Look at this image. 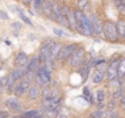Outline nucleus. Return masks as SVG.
Returning a JSON list of instances; mask_svg holds the SVG:
<instances>
[{"mask_svg":"<svg viewBox=\"0 0 125 118\" xmlns=\"http://www.w3.org/2000/svg\"><path fill=\"white\" fill-rule=\"evenodd\" d=\"M73 14H75V19L77 22V31L79 33H81L82 35H86V36H92L94 34L93 32L92 25H91V22L89 20V18H87L83 14V12L80 10H75L73 11Z\"/></svg>","mask_w":125,"mask_h":118,"instance_id":"nucleus-1","label":"nucleus"},{"mask_svg":"<svg viewBox=\"0 0 125 118\" xmlns=\"http://www.w3.org/2000/svg\"><path fill=\"white\" fill-rule=\"evenodd\" d=\"M35 79H36L39 85L44 86V88L50 85L51 81H52V77H51V71L47 68V66H45V64L40 66L36 74H35Z\"/></svg>","mask_w":125,"mask_h":118,"instance_id":"nucleus-2","label":"nucleus"},{"mask_svg":"<svg viewBox=\"0 0 125 118\" xmlns=\"http://www.w3.org/2000/svg\"><path fill=\"white\" fill-rule=\"evenodd\" d=\"M102 32H103L104 36L108 41L110 42H116L119 39V33H117L116 24L112 21H105L103 23V27H102Z\"/></svg>","mask_w":125,"mask_h":118,"instance_id":"nucleus-3","label":"nucleus"},{"mask_svg":"<svg viewBox=\"0 0 125 118\" xmlns=\"http://www.w3.org/2000/svg\"><path fill=\"white\" fill-rule=\"evenodd\" d=\"M84 59V49L81 46H78L69 58V64L71 67H78L82 64Z\"/></svg>","mask_w":125,"mask_h":118,"instance_id":"nucleus-4","label":"nucleus"},{"mask_svg":"<svg viewBox=\"0 0 125 118\" xmlns=\"http://www.w3.org/2000/svg\"><path fill=\"white\" fill-rule=\"evenodd\" d=\"M53 43H54V42H52V41H46L45 43L42 44L41 49H40V53H39V56H37V58L40 60V64H45L46 61H48V59H50L51 47H52Z\"/></svg>","mask_w":125,"mask_h":118,"instance_id":"nucleus-5","label":"nucleus"},{"mask_svg":"<svg viewBox=\"0 0 125 118\" xmlns=\"http://www.w3.org/2000/svg\"><path fill=\"white\" fill-rule=\"evenodd\" d=\"M77 47H78L77 44H67V45L62 46L61 52H59L58 59L61 60V61H62V62L66 61V60H68Z\"/></svg>","mask_w":125,"mask_h":118,"instance_id":"nucleus-6","label":"nucleus"},{"mask_svg":"<svg viewBox=\"0 0 125 118\" xmlns=\"http://www.w3.org/2000/svg\"><path fill=\"white\" fill-rule=\"evenodd\" d=\"M120 60L119 58H113L110 61L108 66V69H106V75H108V79L109 81H112V80L116 79L117 78V68H119V64H120Z\"/></svg>","mask_w":125,"mask_h":118,"instance_id":"nucleus-7","label":"nucleus"},{"mask_svg":"<svg viewBox=\"0 0 125 118\" xmlns=\"http://www.w3.org/2000/svg\"><path fill=\"white\" fill-rule=\"evenodd\" d=\"M40 68V60L37 57H33L29 60L28 64H26V75H29L28 79L33 78V75L36 74L37 69Z\"/></svg>","mask_w":125,"mask_h":118,"instance_id":"nucleus-8","label":"nucleus"},{"mask_svg":"<svg viewBox=\"0 0 125 118\" xmlns=\"http://www.w3.org/2000/svg\"><path fill=\"white\" fill-rule=\"evenodd\" d=\"M30 89V79H22L20 80V82L15 85L14 92L17 96H22L23 94H25Z\"/></svg>","mask_w":125,"mask_h":118,"instance_id":"nucleus-9","label":"nucleus"},{"mask_svg":"<svg viewBox=\"0 0 125 118\" xmlns=\"http://www.w3.org/2000/svg\"><path fill=\"white\" fill-rule=\"evenodd\" d=\"M61 104V97H52V99H46L43 101V107L45 110H50V109H54V108H57L58 105Z\"/></svg>","mask_w":125,"mask_h":118,"instance_id":"nucleus-10","label":"nucleus"},{"mask_svg":"<svg viewBox=\"0 0 125 118\" xmlns=\"http://www.w3.org/2000/svg\"><path fill=\"white\" fill-rule=\"evenodd\" d=\"M28 62H29V57L24 52L18 53L14 58V66L17 68H19V67H25L28 64Z\"/></svg>","mask_w":125,"mask_h":118,"instance_id":"nucleus-11","label":"nucleus"},{"mask_svg":"<svg viewBox=\"0 0 125 118\" xmlns=\"http://www.w3.org/2000/svg\"><path fill=\"white\" fill-rule=\"evenodd\" d=\"M91 22V25H92V28H93V32L97 33V34H101L102 33V27H103V24L101 23L100 19L97 17L95 14H92L90 18H89Z\"/></svg>","mask_w":125,"mask_h":118,"instance_id":"nucleus-12","label":"nucleus"},{"mask_svg":"<svg viewBox=\"0 0 125 118\" xmlns=\"http://www.w3.org/2000/svg\"><path fill=\"white\" fill-rule=\"evenodd\" d=\"M10 75L13 78L14 81L22 80V78L26 75V68L25 67H19V68H15L14 70L10 73Z\"/></svg>","mask_w":125,"mask_h":118,"instance_id":"nucleus-13","label":"nucleus"},{"mask_svg":"<svg viewBox=\"0 0 125 118\" xmlns=\"http://www.w3.org/2000/svg\"><path fill=\"white\" fill-rule=\"evenodd\" d=\"M62 45L61 43H53L52 47H51V53H50V59L48 60H55L56 58H58L59 52H61Z\"/></svg>","mask_w":125,"mask_h":118,"instance_id":"nucleus-14","label":"nucleus"},{"mask_svg":"<svg viewBox=\"0 0 125 118\" xmlns=\"http://www.w3.org/2000/svg\"><path fill=\"white\" fill-rule=\"evenodd\" d=\"M53 4L54 3H52L50 0H45L42 3V11H43V13L46 17L52 18V19H53Z\"/></svg>","mask_w":125,"mask_h":118,"instance_id":"nucleus-15","label":"nucleus"},{"mask_svg":"<svg viewBox=\"0 0 125 118\" xmlns=\"http://www.w3.org/2000/svg\"><path fill=\"white\" fill-rule=\"evenodd\" d=\"M6 105H7V107H9L12 110H20V108H21L20 102L17 97H9L6 101Z\"/></svg>","mask_w":125,"mask_h":118,"instance_id":"nucleus-16","label":"nucleus"},{"mask_svg":"<svg viewBox=\"0 0 125 118\" xmlns=\"http://www.w3.org/2000/svg\"><path fill=\"white\" fill-rule=\"evenodd\" d=\"M117 33H119V38L125 39V20H119L116 23Z\"/></svg>","mask_w":125,"mask_h":118,"instance_id":"nucleus-17","label":"nucleus"},{"mask_svg":"<svg viewBox=\"0 0 125 118\" xmlns=\"http://www.w3.org/2000/svg\"><path fill=\"white\" fill-rule=\"evenodd\" d=\"M67 20L69 23V27H71L73 30H77V22L75 19V14H73V11H71L70 9L67 12Z\"/></svg>","mask_w":125,"mask_h":118,"instance_id":"nucleus-18","label":"nucleus"},{"mask_svg":"<svg viewBox=\"0 0 125 118\" xmlns=\"http://www.w3.org/2000/svg\"><path fill=\"white\" fill-rule=\"evenodd\" d=\"M103 78H104V71L98 69V70L95 71V72L93 73V75H92V82L93 83H95V84L101 83L102 80H103Z\"/></svg>","mask_w":125,"mask_h":118,"instance_id":"nucleus-19","label":"nucleus"},{"mask_svg":"<svg viewBox=\"0 0 125 118\" xmlns=\"http://www.w3.org/2000/svg\"><path fill=\"white\" fill-rule=\"evenodd\" d=\"M81 66V68H80V75L82 77V80H87V78L89 77V72H90V64H80Z\"/></svg>","mask_w":125,"mask_h":118,"instance_id":"nucleus-20","label":"nucleus"},{"mask_svg":"<svg viewBox=\"0 0 125 118\" xmlns=\"http://www.w3.org/2000/svg\"><path fill=\"white\" fill-rule=\"evenodd\" d=\"M28 94L31 100H36L37 97L40 96V89L37 88L36 85L30 86V89H29V91H28Z\"/></svg>","mask_w":125,"mask_h":118,"instance_id":"nucleus-21","label":"nucleus"},{"mask_svg":"<svg viewBox=\"0 0 125 118\" xmlns=\"http://www.w3.org/2000/svg\"><path fill=\"white\" fill-rule=\"evenodd\" d=\"M42 95H43V99H52V97H57V95L54 93V91L50 88V86H45L42 91Z\"/></svg>","mask_w":125,"mask_h":118,"instance_id":"nucleus-22","label":"nucleus"},{"mask_svg":"<svg viewBox=\"0 0 125 118\" xmlns=\"http://www.w3.org/2000/svg\"><path fill=\"white\" fill-rule=\"evenodd\" d=\"M117 78L122 79L125 78V58L121 59L119 64V68H117Z\"/></svg>","mask_w":125,"mask_h":118,"instance_id":"nucleus-23","label":"nucleus"},{"mask_svg":"<svg viewBox=\"0 0 125 118\" xmlns=\"http://www.w3.org/2000/svg\"><path fill=\"white\" fill-rule=\"evenodd\" d=\"M104 99H105V93H104V91L103 90H98L97 93H95V100H97L98 104L103 103Z\"/></svg>","mask_w":125,"mask_h":118,"instance_id":"nucleus-24","label":"nucleus"},{"mask_svg":"<svg viewBox=\"0 0 125 118\" xmlns=\"http://www.w3.org/2000/svg\"><path fill=\"white\" fill-rule=\"evenodd\" d=\"M8 81H9V75L2 77L1 79H0V91H2L3 89L7 88V85H8Z\"/></svg>","mask_w":125,"mask_h":118,"instance_id":"nucleus-25","label":"nucleus"},{"mask_svg":"<svg viewBox=\"0 0 125 118\" xmlns=\"http://www.w3.org/2000/svg\"><path fill=\"white\" fill-rule=\"evenodd\" d=\"M103 118H117V114L114 110H106L103 114Z\"/></svg>","mask_w":125,"mask_h":118,"instance_id":"nucleus-26","label":"nucleus"},{"mask_svg":"<svg viewBox=\"0 0 125 118\" xmlns=\"http://www.w3.org/2000/svg\"><path fill=\"white\" fill-rule=\"evenodd\" d=\"M115 7L119 10V12L125 17V3H115Z\"/></svg>","mask_w":125,"mask_h":118,"instance_id":"nucleus-27","label":"nucleus"},{"mask_svg":"<svg viewBox=\"0 0 125 118\" xmlns=\"http://www.w3.org/2000/svg\"><path fill=\"white\" fill-rule=\"evenodd\" d=\"M122 95H123V92H122V89H116L113 93V100H117V99H122Z\"/></svg>","mask_w":125,"mask_h":118,"instance_id":"nucleus-28","label":"nucleus"},{"mask_svg":"<svg viewBox=\"0 0 125 118\" xmlns=\"http://www.w3.org/2000/svg\"><path fill=\"white\" fill-rule=\"evenodd\" d=\"M19 17L21 18V20L24 22V23H26V24H29V25H32V22L30 21V19L29 18H26L25 15L22 13V11H19Z\"/></svg>","mask_w":125,"mask_h":118,"instance_id":"nucleus-29","label":"nucleus"},{"mask_svg":"<svg viewBox=\"0 0 125 118\" xmlns=\"http://www.w3.org/2000/svg\"><path fill=\"white\" fill-rule=\"evenodd\" d=\"M103 114L104 112H102V110H95V112H93L92 114H91V118H103Z\"/></svg>","mask_w":125,"mask_h":118,"instance_id":"nucleus-30","label":"nucleus"},{"mask_svg":"<svg viewBox=\"0 0 125 118\" xmlns=\"http://www.w3.org/2000/svg\"><path fill=\"white\" fill-rule=\"evenodd\" d=\"M115 106H116L115 100H111V101L108 103V105H106V108H108V110H114Z\"/></svg>","mask_w":125,"mask_h":118,"instance_id":"nucleus-31","label":"nucleus"},{"mask_svg":"<svg viewBox=\"0 0 125 118\" xmlns=\"http://www.w3.org/2000/svg\"><path fill=\"white\" fill-rule=\"evenodd\" d=\"M42 3H43V0H33V7H34V10H39L41 8Z\"/></svg>","mask_w":125,"mask_h":118,"instance_id":"nucleus-32","label":"nucleus"},{"mask_svg":"<svg viewBox=\"0 0 125 118\" xmlns=\"http://www.w3.org/2000/svg\"><path fill=\"white\" fill-rule=\"evenodd\" d=\"M77 4L80 9H83L88 6V0H77Z\"/></svg>","mask_w":125,"mask_h":118,"instance_id":"nucleus-33","label":"nucleus"},{"mask_svg":"<svg viewBox=\"0 0 125 118\" xmlns=\"http://www.w3.org/2000/svg\"><path fill=\"white\" fill-rule=\"evenodd\" d=\"M111 82V84H112L114 88H120L121 86V83H120V81L117 80V78L116 79H114V80H112V81H110Z\"/></svg>","mask_w":125,"mask_h":118,"instance_id":"nucleus-34","label":"nucleus"},{"mask_svg":"<svg viewBox=\"0 0 125 118\" xmlns=\"http://www.w3.org/2000/svg\"><path fill=\"white\" fill-rule=\"evenodd\" d=\"M53 32H54L55 34L57 35V36H62V35H66V34H65V32H62V31L58 30V28H54V30H53Z\"/></svg>","mask_w":125,"mask_h":118,"instance_id":"nucleus-35","label":"nucleus"},{"mask_svg":"<svg viewBox=\"0 0 125 118\" xmlns=\"http://www.w3.org/2000/svg\"><path fill=\"white\" fill-rule=\"evenodd\" d=\"M120 106H121V108L125 109V95L122 96V99L120 100Z\"/></svg>","mask_w":125,"mask_h":118,"instance_id":"nucleus-36","label":"nucleus"},{"mask_svg":"<svg viewBox=\"0 0 125 118\" xmlns=\"http://www.w3.org/2000/svg\"><path fill=\"white\" fill-rule=\"evenodd\" d=\"M83 94L86 95L87 97H89V99H90V89L87 88V86H86V88L83 89Z\"/></svg>","mask_w":125,"mask_h":118,"instance_id":"nucleus-37","label":"nucleus"},{"mask_svg":"<svg viewBox=\"0 0 125 118\" xmlns=\"http://www.w3.org/2000/svg\"><path fill=\"white\" fill-rule=\"evenodd\" d=\"M0 18H1L2 20H7L8 19V15H7L3 11H0Z\"/></svg>","mask_w":125,"mask_h":118,"instance_id":"nucleus-38","label":"nucleus"},{"mask_svg":"<svg viewBox=\"0 0 125 118\" xmlns=\"http://www.w3.org/2000/svg\"><path fill=\"white\" fill-rule=\"evenodd\" d=\"M11 26H12V27H14V28H17V30H19V28L21 27V24H20V23H12V24H11Z\"/></svg>","mask_w":125,"mask_h":118,"instance_id":"nucleus-39","label":"nucleus"},{"mask_svg":"<svg viewBox=\"0 0 125 118\" xmlns=\"http://www.w3.org/2000/svg\"><path fill=\"white\" fill-rule=\"evenodd\" d=\"M8 117V114L6 112H0V118H7Z\"/></svg>","mask_w":125,"mask_h":118,"instance_id":"nucleus-40","label":"nucleus"},{"mask_svg":"<svg viewBox=\"0 0 125 118\" xmlns=\"http://www.w3.org/2000/svg\"><path fill=\"white\" fill-rule=\"evenodd\" d=\"M31 1H33V0H22V2H23V4H25V6H28V4L31 3Z\"/></svg>","mask_w":125,"mask_h":118,"instance_id":"nucleus-41","label":"nucleus"},{"mask_svg":"<svg viewBox=\"0 0 125 118\" xmlns=\"http://www.w3.org/2000/svg\"><path fill=\"white\" fill-rule=\"evenodd\" d=\"M115 3H125V0H114Z\"/></svg>","mask_w":125,"mask_h":118,"instance_id":"nucleus-42","label":"nucleus"},{"mask_svg":"<svg viewBox=\"0 0 125 118\" xmlns=\"http://www.w3.org/2000/svg\"><path fill=\"white\" fill-rule=\"evenodd\" d=\"M15 118H28V117H25V116H24V115H23V116H20V117H15Z\"/></svg>","mask_w":125,"mask_h":118,"instance_id":"nucleus-43","label":"nucleus"},{"mask_svg":"<svg viewBox=\"0 0 125 118\" xmlns=\"http://www.w3.org/2000/svg\"><path fill=\"white\" fill-rule=\"evenodd\" d=\"M0 64H1V62H0Z\"/></svg>","mask_w":125,"mask_h":118,"instance_id":"nucleus-44","label":"nucleus"}]
</instances>
